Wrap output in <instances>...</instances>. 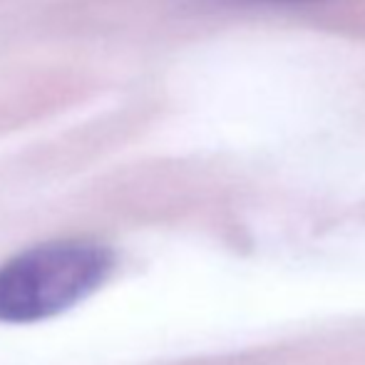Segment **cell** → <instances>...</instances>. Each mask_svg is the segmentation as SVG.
I'll return each mask as SVG.
<instances>
[{
	"mask_svg": "<svg viewBox=\"0 0 365 365\" xmlns=\"http://www.w3.org/2000/svg\"><path fill=\"white\" fill-rule=\"evenodd\" d=\"M256 3H274V5H313L321 0H256Z\"/></svg>",
	"mask_w": 365,
	"mask_h": 365,
	"instance_id": "7a4b0ae2",
	"label": "cell"
},
{
	"mask_svg": "<svg viewBox=\"0 0 365 365\" xmlns=\"http://www.w3.org/2000/svg\"><path fill=\"white\" fill-rule=\"evenodd\" d=\"M110 269V251L90 241H53L23 251L0 266V321L58 316L90 296Z\"/></svg>",
	"mask_w": 365,
	"mask_h": 365,
	"instance_id": "6da1fadb",
	"label": "cell"
}]
</instances>
